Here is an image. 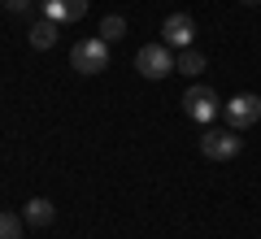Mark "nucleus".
Returning a JSON list of instances; mask_svg holds the SVG:
<instances>
[{"mask_svg": "<svg viewBox=\"0 0 261 239\" xmlns=\"http://www.w3.org/2000/svg\"><path fill=\"white\" fill-rule=\"evenodd\" d=\"M70 65H74L79 74H100V70H109V39H100V35L79 39L74 52H70Z\"/></svg>", "mask_w": 261, "mask_h": 239, "instance_id": "obj_1", "label": "nucleus"}, {"mask_svg": "<svg viewBox=\"0 0 261 239\" xmlns=\"http://www.w3.org/2000/svg\"><path fill=\"white\" fill-rule=\"evenodd\" d=\"M240 148H244V139L235 126H214V130L200 135V152L209 161H231V156H240Z\"/></svg>", "mask_w": 261, "mask_h": 239, "instance_id": "obj_2", "label": "nucleus"}, {"mask_svg": "<svg viewBox=\"0 0 261 239\" xmlns=\"http://www.w3.org/2000/svg\"><path fill=\"white\" fill-rule=\"evenodd\" d=\"M218 109H222V100H218L214 87L196 83V87H187V92H183V113H187V118H196V122H214Z\"/></svg>", "mask_w": 261, "mask_h": 239, "instance_id": "obj_3", "label": "nucleus"}, {"mask_svg": "<svg viewBox=\"0 0 261 239\" xmlns=\"http://www.w3.org/2000/svg\"><path fill=\"white\" fill-rule=\"evenodd\" d=\"M135 70H140L144 78H166V74H174V52H170L166 44H144L140 52H135Z\"/></svg>", "mask_w": 261, "mask_h": 239, "instance_id": "obj_4", "label": "nucleus"}, {"mask_svg": "<svg viewBox=\"0 0 261 239\" xmlns=\"http://www.w3.org/2000/svg\"><path fill=\"white\" fill-rule=\"evenodd\" d=\"M222 118H226V126H235V130L257 126L261 122V96H231V100L222 104Z\"/></svg>", "mask_w": 261, "mask_h": 239, "instance_id": "obj_5", "label": "nucleus"}, {"mask_svg": "<svg viewBox=\"0 0 261 239\" xmlns=\"http://www.w3.org/2000/svg\"><path fill=\"white\" fill-rule=\"evenodd\" d=\"M192 39H196V22L187 18V13H170L166 26H161V44L183 52V48H192Z\"/></svg>", "mask_w": 261, "mask_h": 239, "instance_id": "obj_6", "label": "nucleus"}, {"mask_svg": "<svg viewBox=\"0 0 261 239\" xmlns=\"http://www.w3.org/2000/svg\"><path fill=\"white\" fill-rule=\"evenodd\" d=\"M87 13V0H44V18L53 22H79Z\"/></svg>", "mask_w": 261, "mask_h": 239, "instance_id": "obj_7", "label": "nucleus"}, {"mask_svg": "<svg viewBox=\"0 0 261 239\" xmlns=\"http://www.w3.org/2000/svg\"><path fill=\"white\" fill-rule=\"evenodd\" d=\"M53 218H57V209H53V200H44V196L27 200V209H22V222H27V226H39V230H44Z\"/></svg>", "mask_w": 261, "mask_h": 239, "instance_id": "obj_8", "label": "nucleus"}, {"mask_svg": "<svg viewBox=\"0 0 261 239\" xmlns=\"http://www.w3.org/2000/svg\"><path fill=\"white\" fill-rule=\"evenodd\" d=\"M57 39H61V22H53V18H39L35 26H31V48H53Z\"/></svg>", "mask_w": 261, "mask_h": 239, "instance_id": "obj_9", "label": "nucleus"}, {"mask_svg": "<svg viewBox=\"0 0 261 239\" xmlns=\"http://www.w3.org/2000/svg\"><path fill=\"white\" fill-rule=\"evenodd\" d=\"M205 65H209V61H205V52H200V48H183V52L174 57V70H183L187 78H196Z\"/></svg>", "mask_w": 261, "mask_h": 239, "instance_id": "obj_10", "label": "nucleus"}, {"mask_svg": "<svg viewBox=\"0 0 261 239\" xmlns=\"http://www.w3.org/2000/svg\"><path fill=\"white\" fill-rule=\"evenodd\" d=\"M122 35H126V18H122V13H109V18L100 22V39H109V44H118Z\"/></svg>", "mask_w": 261, "mask_h": 239, "instance_id": "obj_11", "label": "nucleus"}, {"mask_svg": "<svg viewBox=\"0 0 261 239\" xmlns=\"http://www.w3.org/2000/svg\"><path fill=\"white\" fill-rule=\"evenodd\" d=\"M22 226H27V222H22V213H0V239H22Z\"/></svg>", "mask_w": 261, "mask_h": 239, "instance_id": "obj_12", "label": "nucleus"}, {"mask_svg": "<svg viewBox=\"0 0 261 239\" xmlns=\"http://www.w3.org/2000/svg\"><path fill=\"white\" fill-rule=\"evenodd\" d=\"M5 9H9V13H27L31 0H5Z\"/></svg>", "mask_w": 261, "mask_h": 239, "instance_id": "obj_13", "label": "nucleus"}, {"mask_svg": "<svg viewBox=\"0 0 261 239\" xmlns=\"http://www.w3.org/2000/svg\"><path fill=\"white\" fill-rule=\"evenodd\" d=\"M240 5H261V0H240Z\"/></svg>", "mask_w": 261, "mask_h": 239, "instance_id": "obj_14", "label": "nucleus"}]
</instances>
